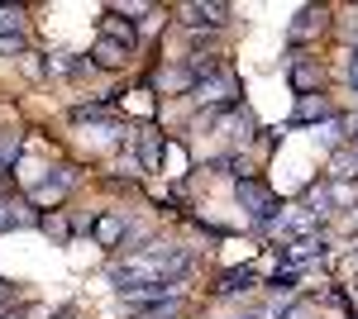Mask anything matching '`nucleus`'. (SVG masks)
Returning a JSON list of instances; mask_svg holds the SVG:
<instances>
[{"instance_id":"obj_1","label":"nucleus","mask_w":358,"mask_h":319,"mask_svg":"<svg viewBox=\"0 0 358 319\" xmlns=\"http://www.w3.org/2000/svg\"><path fill=\"white\" fill-rule=\"evenodd\" d=\"M234 195H239V205H244L253 219H263V224H277V219H282V205H277V195L263 186V181H253V177H239Z\"/></svg>"},{"instance_id":"obj_2","label":"nucleus","mask_w":358,"mask_h":319,"mask_svg":"<svg viewBox=\"0 0 358 319\" xmlns=\"http://www.w3.org/2000/svg\"><path fill=\"white\" fill-rule=\"evenodd\" d=\"M201 105H239V77L229 72V67H220L215 77H206V81H196V91H192Z\"/></svg>"},{"instance_id":"obj_3","label":"nucleus","mask_w":358,"mask_h":319,"mask_svg":"<svg viewBox=\"0 0 358 319\" xmlns=\"http://www.w3.org/2000/svg\"><path fill=\"white\" fill-rule=\"evenodd\" d=\"M287 86H292L296 101L320 96V91H325V67H320V57H296V62L287 67Z\"/></svg>"},{"instance_id":"obj_4","label":"nucleus","mask_w":358,"mask_h":319,"mask_svg":"<svg viewBox=\"0 0 358 319\" xmlns=\"http://www.w3.org/2000/svg\"><path fill=\"white\" fill-rule=\"evenodd\" d=\"M72 186H77V172H72V167H53V172H48L38 186L29 191V205H43V210H53V205H57V200H62V195H67Z\"/></svg>"},{"instance_id":"obj_5","label":"nucleus","mask_w":358,"mask_h":319,"mask_svg":"<svg viewBox=\"0 0 358 319\" xmlns=\"http://www.w3.org/2000/svg\"><path fill=\"white\" fill-rule=\"evenodd\" d=\"M182 20H187L192 29H224V24H229V5H224V0L187 5V10H182Z\"/></svg>"},{"instance_id":"obj_6","label":"nucleus","mask_w":358,"mask_h":319,"mask_svg":"<svg viewBox=\"0 0 358 319\" xmlns=\"http://www.w3.org/2000/svg\"><path fill=\"white\" fill-rule=\"evenodd\" d=\"M325 24H330V10L325 5H306L301 15H296V24H292V43H306V38L325 34Z\"/></svg>"},{"instance_id":"obj_7","label":"nucleus","mask_w":358,"mask_h":319,"mask_svg":"<svg viewBox=\"0 0 358 319\" xmlns=\"http://www.w3.org/2000/svg\"><path fill=\"white\" fill-rule=\"evenodd\" d=\"M334 114V105L325 101V96H306V101H296V114H292V124H325Z\"/></svg>"},{"instance_id":"obj_8","label":"nucleus","mask_w":358,"mask_h":319,"mask_svg":"<svg viewBox=\"0 0 358 319\" xmlns=\"http://www.w3.org/2000/svg\"><path fill=\"white\" fill-rule=\"evenodd\" d=\"M101 38H110V43H120V48H129V53H134L138 29L129 24V20H120V15H106V24H101Z\"/></svg>"},{"instance_id":"obj_9","label":"nucleus","mask_w":358,"mask_h":319,"mask_svg":"<svg viewBox=\"0 0 358 319\" xmlns=\"http://www.w3.org/2000/svg\"><path fill=\"white\" fill-rule=\"evenodd\" d=\"M91 234H96L101 248H120V243H124V219H120V214H96V229H91Z\"/></svg>"},{"instance_id":"obj_10","label":"nucleus","mask_w":358,"mask_h":319,"mask_svg":"<svg viewBox=\"0 0 358 319\" xmlns=\"http://www.w3.org/2000/svg\"><path fill=\"white\" fill-rule=\"evenodd\" d=\"M91 57H96V67H106V72H120V67L129 62V48H120V43H110V38H96Z\"/></svg>"},{"instance_id":"obj_11","label":"nucleus","mask_w":358,"mask_h":319,"mask_svg":"<svg viewBox=\"0 0 358 319\" xmlns=\"http://www.w3.org/2000/svg\"><path fill=\"white\" fill-rule=\"evenodd\" d=\"M320 253H325V239H320V234L287 239V258H292V262H310V258H320Z\"/></svg>"},{"instance_id":"obj_12","label":"nucleus","mask_w":358,"mask_h":319,"mask_svg":"<svg viewBox=\"0 0 358 319\" xmlns=\"http://www.w3.org/2000/svg\"><path fill=\"white\" fill-rule=\"evenodd\" d=\"M330 177H334V181H349V177H358V153H354V143H349V148H334Z\"/></svg>"},{"instance_id":"obj_13","label":"nucleus","mask_w":358,"mask_h":319,"mask_svg":"<svg viewBox=\"0 0 358 319\" xmlns=\"http://www.w3.org/2000/svg\"><path fill=\"white\" fill-rule=\"evenodd\" d=\"M224 133H229V138H253V114H248L244 105H234L224 114Z\"/></svg>"},{"instance_id":"obj_14","label":"nucleus","mask_w":358,"mask_h":319,"mask_svg":"<svg viewBox=\"0 0 358 319\" xmlns=\"http://www.w3.org/2000/svg\"><path fill=\"white\" fill-rule=\"evenodd\" d=\"M38 229H43V234H48V239H57V243H67L72 239V224H67V219H62V214H43V219H38Z\"/></svg>"},{"instance_id":"obj_15","label":"nucleus","mask_w":358,"mask_h":319,"mask_svg":"<svg viewBox=\"0 0 358 319\" xmlns=\"http://www.w3.org/2000/svg\"><path fill=\"white\" fill-rule=\"evenodd\" d=\"M344 124H349L344 114H330L325 124H315V133H320V138H325L330 148H339V143H344Z\"/></svg>"},{"instance_id":"obj_16","label":"nucleus","mask_w":358,"mask_h":319,"mask_svg":"<svg viewBox=\"0 0 358 319\" xmlns=\"http://www.w3.org/2000/svg\"><path fill=\"white\" fill-rule=\"evenodd\" d=\"M20 153H24V138L20 133H0V167L20 162Z\"/></svg>"},{"instance_id":"obj_17","label":"nucleus","mask_w":358,"mask_h":319,"mask_svg":"<svg viewBox=\"0 0 358 319\" xmlns=\"http://www.w3.org/2000/svg\"><path fill=\"white\" fill-rule=\"evenodd\" d=\"M248 286H253V276H248V272H224V281H220V291H224V295L248 291Z\"/></svg>"},{"instance_id":"obj_18","label":"nucleus","mask_w":358,"mask_h":319,"mask_svg":"<svg viewBox=\"0 0 358 319\" xmlns=\"http://www.w3.org/2000/svg\"><path fill=\"white\" fill-rule=\"evenodd\" d=\"M282 319H315V305L310 300H287L282 305Z\"/></svg>"},{"instance_id":"obj_19","label":"nucleus","mask_w":358,"mask_h":319,"mask_svg":"<svg viewBox=\"0 0 358 319\" xmlns=\"http://www.w3.org/2000/svg\"><path fill=\"white\" fill-rule=\"evenodd\" d=\"M20 20H24L20 10H0V38L5 34H20Z\"/></svg>"},{"instance_id":"obj_20","label":"nucleus","mask_w":358,"mask_h":319,"mask_svg":"<svg viewBox=\"0 0 358 319\" xmlns=\"http://www.w3.org/2000/svg\"><path fill=\"white\" fill-rule=\"evenodd\" d=\"M10 53L15 57L24 53V38H20V34H5V38H0V57H10Z\"/></svg>"},{"instance_id":"obj_21","label":"nucleus","mask_w":358,"mask_h":319,"mask_svg":"<svg viewBox=\"0 0 358 319\" xmlns=\"http://www.w3.org/2000/svg\"><path fill=\"white\" fill-rule=\"evenodd\" d=\"M143 167H158V138L153 133L143 138Z\"/></svg>"},{"instance_id":"obj_22","label":"nucleus","mask_w":358,"mask_h":319,"mask_svg":"<svg viewBox=\"0 0 358 319\" xmlns=\"http://www.w3.org/2000/svg\"><path fill=\"white\" fill-rule=\"evenodd\" d=\"M15 229V200H0V234Z\"/></svg>"},{"instance_id":"obj_23","label":"nucleus","mask_w":358,"mask_h":319,"mask_svg":"<svg viewBox=\"0 0 358 319\" xmlns=\"http://www.w3.org/2000/svg\"><path fill=\"white\" fill-rule=\"evenodd\" d=\"M10 310H15V286H5V281H0V319L10 315Z\"/></svg>"},{"instance_id":"obj_24","label":"nucleus","mask_w":358,"mask_h":319,"mask_svg":"<svg viewBox=\"0 0 358 319\" xmlns=\"http://www.w3.org/2000/svg\"><path fill=\"white\" fill-rule=\"evenodd\" d=\"M110 15H148V5H143V0H134V5H115Z\"/></svg>"},{"instance_id":"obj_25","label":"nucleus","mask_w":358,"mask_h":319,"mask_svg":"<svg viewBox=\"0 0 358 319\" xmlns=\"http://www.w3.org/2000/svg\"><path fill=\"white\" fill-rule=\"evenodd\" d=\"M349 86H354V91H358V53L349 57Z\"/></svg>"},{"instance_id":"obj_26","label":"nucleus","mask_w":358,"mask_h":319,"mask_svg":"<svg viewBox=\"0 0 358 319\" xmlns=\"http://www.w3.org/2000/svg\"><path fill=\"white\" fill-rule=\"evenodd\" d=\"M5 319H24V315H20V310H10V315H5Z\"/></svg>"},{"instance_id":"obj_27","label":"nucleus","mask_w":358,"mask_h":319,"mask_svg":"<svg viewBox=\"0 0 358 319\" xmlns=\"http://www.w3.org/2000/svg\"><path fill=\"white\" fill-rule=\"evenodd\" d=\"M354 153H358V138H354Z\"/></svg>"},{"instance_id":"obj_28","label":"nucleus","mask_w":358,"mask_h":319,"mask_svg":"<svg viewBox=\"0 0 358 319\" xmlns=\"http://www.w3.org/2000/svg\"><path fill=\"white\" fill-rule=\"evenodd\" d=\"M62 319H67V315H62Z\"/></svg>"}]
</instances>
